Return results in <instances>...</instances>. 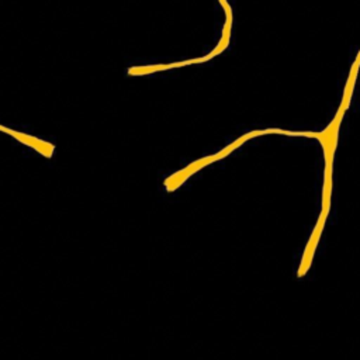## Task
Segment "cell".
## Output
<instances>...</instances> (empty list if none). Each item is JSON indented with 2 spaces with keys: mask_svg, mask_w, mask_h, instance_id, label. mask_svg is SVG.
Returning <instances> with one entry per match:
<instances>
[{
  "mask_svg": "<svg viewBox=\"0 0 360 360\" xmlns=\"http://www.w3.org/2000/svg\"><path fill=\"white\" fill-rule=\"evenodd\" d=\"M0 131L1 132H6L8 135H11L13 138H15L17 141H20L21 143L32 148L34 150H37L38 153H41L42 156L51 159L52 155H53V150H55V145L51 143V142H46V141H42V139H38L32 135H27L24 132H20V131H14L11 128H7L4 125H0Z\"/></svg>",
  "mask_w": 360,
  "mask_h": 360,
  "instance_id": "cell-1",
  "label": "cell"
},
{
  "mask_svg": "<svg viewBox=\"0 0 360 360\" xmlns=\"http://www.w3.org/2000/svg\"><path fill=\"white\" fill-rule=\"evenodd\" d=\"M218 1H219V4H221V6H222V4H224V3H225V1H226V0H218Z\"/></svg>",
  "mask_w": 360,
  "mask_h": 360,
  "instance_id": "cell-2",
  "label": "cell"
}]
</instances>
